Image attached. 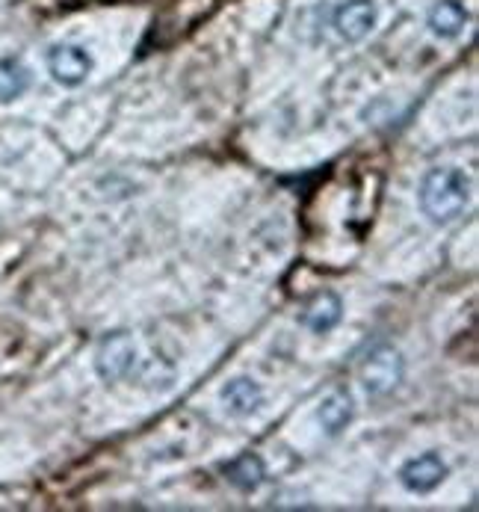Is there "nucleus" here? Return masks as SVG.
Wrapping results in <instances>:
<instances>
[{"label":"nucleus","mask_w":479,"mask_h":512,"mask_svg":"<svg viewBox=\"0 0 479 512\" xmlns=\"http://www.w3.org/2000/svg\"><path fill=\"white\" fill-rule=\"evenodd\" d=\"M45 63H48V72L51 77L66 86V89H77L89 80V74L95 72V57L77 45V42H57L48 48L45 54Z\"/></svg>","instance_id":"obj_3"},{"label":"nucleus","mask_w":479,"mask_h":512,"mask_svg":"<svg viewBox=\"0 0 479 512\" xmlns=\"http://www.w3.org/2000/svg\"><path fill=\"white\" fill-rule=\"evenodd\" d=\"M352 415H355V400L346 388H332L317 406V424L323 427L326 436H341L352 424Z\"/></svg>","instance_id":"obj_8"},{"label":"nucleus","mask_w":479,"mask_h":512,"mask_svg":"<svg viewBox=\"0 0 479 512\" xmlns=\"http://www.w3.org/2000/svg\"><path fill=\"white\" fill-rule=\"evenodd\" d=\"M406 376L403 353L394 344H376L367 350L364 362L358 367V379L370 397H385L391 394Z\"/></svg>","instance_id":"obj_2"},{"label":"nucleus","mask_w":479,"mask_h":512,"mask_svg":"<svg viewBox=\"0 0 479 512\" xmlns=\"http://www.w3.org/2000/svg\"><path fill=\"white\" fill-rule=\"evenodd\" d=\"M343 320V299L335 291H323L302 314V326L314 335H329Z\"/></svg>","instance_id":"obj_10"},{"label":"nucleus","mask_w":479,"mask_h":512,"mask_svg":"<svg viewBox=\"0 0 479 512\" xmlns=\"http://www.w3.org/2000/svg\"><path fill=\"white\" fill-rule=\"evenodd\" d=\"M30 86H33V72L18 57L0 60V104H12L24 98Z\"/></svg>","instance_id":"obj_12"},{"label":"nucleus","mask_w":479,"mask_h":512,"mask_svg":"<svg viewBox=\"0 0 479 512\" xmlns=\"http://www.w3.org/2000/svg\"><path fill=\"white\" fill-rule=\"evenodd\" d=\"M447 474H450L447 462L435 450H426L420 456H411L409 462H403L400 486L406 492H411V495H429V492H435L447 480Z\"/></svg>","instance_id":"obj_5"},{"label":"nucleus","mask_w":479,"mask_h":512,"mask_svg":"<svg viewBox=\"0 0 479 512\" xmlns=\"http://www.w3.org/2000/svg\"><path fill=\"white\" fill-rule=\"evenodd\" d=\"M137 356V341L128 332H113L95 350V373L104 382H122L137 367Z\"/></svg>","instance_id":"obj_4"},{"label":"nucleus","mask_w":479,"mask_h":512,"mask_svg":"<svg viewBox=\"0 0 479 512\" xmlns=\"http://www.w3.org/2000/svg\"><path fill=\"white\" fill-rule=\"evenodd\" d=\"M228 483L240 492H255L264 480H267V465L258 453H240L231 462L222 465Z\"/></svg>","instance_id":"obj_11"},{"label":"nucleus","mask_w":479,"mask_h":512,"mask_svg":"<svg viewBox=\"0 0 479 512\" xmlns=\"http://www.w3.org/2000/svg\"><path fill=\"white\" fill-rule=\"evenodd\" d=\"M219 403L231 418H249L264 406V388L252 376H234L219 388Z\"/></svg>","instance_id":"obj_7"},{"label":"nucleus","mask_w":479,"mask_h":512,"mask_svg":"<svg viewBox=\"0 0 479 512\" xmlns=\"http://www.w3.org/2000/svg\"><path fill=\"white\" fill-rule=\"evenodd\" d=\"M465 24H468V9L459 0H438L426 18V27L432 30V36H438L444 42L459 39L465 33Z\"/></svg>","instance_id":"obj_9"},{"label":"nucleus","mask_w":479,"mask_h":512,"mask_svg":"<svg viewBox=\"0 0 479 512\" xmlns=\"http://www.w3.org/2000/svg\"><path fill=\"white\" fill-rule=\"evenodd\" d=\"M332 24L343 42H361L376 30L379 6L376 0H343L332 15Z\"/></svg>","instance_id":"obj_6"},{"label":"nucleus","mask_w":479,"mask_h":512,"mask_svg":"<svg viewBox=\"0 0 479 512\" xmlns=\"http://www.w3.org/2000/svg\"><path fill=\"white\" fill-rule=\"evenodd\" d=\"M474 184L459 166H432L417 187V208L432 225L456 222L471 205Z\"/></svg>","instance_id":"obj_1"}]
</instances>
